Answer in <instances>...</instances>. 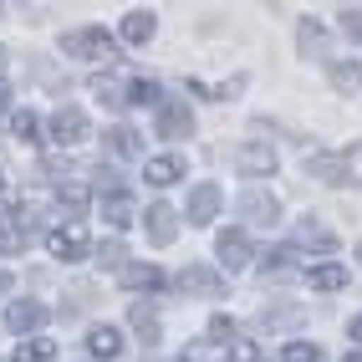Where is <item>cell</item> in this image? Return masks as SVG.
Wrapping results in <instances>:
<instances>
[{
    "label": "cell",
    "mask_w": 362,
    "mask_h": 362,
    "mask_svg": "<svg viewBox=\"0 0 362 362\" xmlns=\"http://www.w3.org/2000/svg\"><path fill=\"white\" fill-rule=\"evenodd\" d=\"M62 52L66 57H82V62H112V36L103 26H77V31H66L62 36Z\"/></svg>",
    "instance_id": "6da1fadb"
},
{
    "label": "cell",
    "mask_w": 362,
    "mask_h": 362,
    "mask_svg": "<svg viewBox=\"0 0 362 362\" xmlns=\"http://www.w3.org/2000/svg\"><path fill=\"white\" fill-rule=\"evenodd\" d=\"M46 245H52L57 260H87V250H92L82 225H62V230H52V235H46Z\"/></svg>",
    "instance_id": "7a4b0ae2"
},
{
    "label": "cell",
    "mask_w": 362,
    "mask_h": 362,
    "mask_svg": "<svg viewBox=\"0 0 362 362\" xmlns=\"http://www.w3.org/2000/svg\"><path fill=\"white\" fill-rule=\"evenodd\" d=\"M214 250H220V265H225V271H245V265H250V235L245 230H225L220 240H214Z\"/></svg>",
    "instance_id": "3957f363"
},
{
    "label": "cell",
    "mask_w": 362,
    "mask_h": 362,
    "mask_svg": "<svg viewBox=\"0 0 362 362\" xmlns=\"http://www.w3.org/2000/svg\"><path fill=\"white\" fill-rule=\"evenodd\" d=\"M306 174L322 184H352V163L342 153H306Z\"/></svg>",
    "instance_id": "277c9868"
},
{
    "label": "cell",
    "mask_w": 362,
    "mask_h": 362,
    "mask_svg": "<svg viewBox=\"0 0 362 362\" xmlns=\"http://www.w3.org/2000/svg\"><path fill=\"white\" fill-rule=\"evenodd\" d=\"M179 291H194V296H225V276L209 271V265H184L179 271Z\"/></svg>",
    "instance_id": "5b68a950"
},
{
    "label": "cell",
    "mask_w": 362,
    "mask_h": 362,
    "mask_svg": "<svg viewBox=\"0 0 362 362\" xmlns=\"http://www.w3.org/2000/svg\"><path fill=\"white\" fill-rule=\"evenodd\" d=\"M46 317H52V311H46L41 301H11L6 327H11V332H21V337H36V332L46 327Z\"/></svg>",
    "instance_id": "8992f818"
},
{
    "label": "cell",
    "mask_w": 362,
    "mask_h": 362,
    "mask_svg": "<svg viewBox=\"0 0 362 362\" xmlns=\"http://www.w3.org/2000/svg\"><path fill=\"white\" fill-rule=\"evenodd\" d=\"M92 128H87V112L82 107H57L52 112V138L57 143H66V148H71V143H82Z\"/></svg>",
    "instance_id": "52a82bcc"
},
{
    "label": "cell",
    "mask_w": 362,
    "mask_h": 362,
    "mask_svg": "<svg viewBox=\"0 0 362 362\" xmlns=\"http://www.w3.org/2000/svg\"><path fill=\"white\" fill-rule=\"evenodd\" d=\"M235 163H240V174H250V179L276 174V148H265V143H240V148H235Z\"/></svg>",
    "instance_id": "ba28073f"
},
{
    "label": "cell",
    "mask_w": 362,
    "mask_h": 362,
    "mask_svg": "<svg viewBox=\"0 0 362 362\" xmlns=\"http://www.w3.org/2000/svg\"><path fill=\"white\" fill-rule=\"evenodd\" d=\"M143 230H148L153 245H168V240L179 235V214L168 204H148V209H143Z\"/></svg>",
    "instance_id": "9c48e42d"
},
{
    "label": "cell",
    "mask_w": 362,
    "mask_h": 362,
    "mask_svg": "<svg viewBox=\"0 0 362 362\" xmlns=\"http://www.w3.org/2000/svg\"><path fill=\"white\" fill-rule=\"evenodd\" d=\"M240 214H245L250 225H265V230H271V225L281 220V204H276V194H260V189H250V194H240Z\"/></svg>",
    "instance_id": "30bf717a"
},
{
    "label": "cell",
    "mask_w": 362,
    "mask_h": 362,
    "mask_svg": "<svg viewBox=\"0 0 362 362\" xmlns=\"http://www.w3.org/2000/svg\"><path fill=\"white\" fill-rule=\"evenodd\" d=\"M194 133V112L184 103H158V138H189Z\"/></svg>",
    "instance_id": "8fae6325"
},
{
    "label": "cell",
    "mask_w": 362,
    "mask_h": 362,
    "mask_svg": "<svg viewBox=\"0 0 362 362\" xmlns=\"http://www.w3.org/2000/svg\"><path fill=\"white\" fill-rule=\"evenodd\" d=\"M220 204H225V199H220V189H214V184H194V189H189V209H184V214H189L194 225H209L214 214H220Z\"/></svg>",
    "instance_id": "7c38bea8"
},
{
    "label": "cell",
    "mask_w": 362,
    "mask_h": 362,
    "mask_svg": "<svg viewBox=\"0 0 362 362\" xmlns=\"http://www.w3.org/2000/svg\"><path fill=\"white\" fill-rule=\"evenodd\" d=\"M301 322H306V306H296V301H271V306L260 311V327L265 332H291Z\"/></svg>",
    "instance_id": "4fadbf2b"
},
{
    "label": "cell",
    "mask_w": 362,
    "mask_h": 362,
    "mask_svg": "<svg viewBox=\"0 0 362 362\" xmlns=\"http://www.w3.org/2000/svg\"><path fill=\"white\" fill-rule=\"evenodd\" d=\"M87 352L103 357V362H112L117 352H123V332H117V327H92L87 332Z\"/></svg>",
    "instance_id": "5bb4252c"
},
{
    "label": "cell",
    "mask_w": 362,
    "mask_h": 362,
    "mask_svg": "<svg viewBox=\"0 0 362 362\" xmlns=\"http://www.w3.org/2000/svg\"><path fill=\"white\" fill-rule=\"evenodd\" d=\"M103 148L117 153V158H138V153H143V138H138L133 128H107V133H103Z\"/></svg>",
    "instance_id": "9a60e30c"
},
{
    "label": "cell",
    "mask_w": 362,
    "mask_h": 362,
    "mask_svg": "<svg viewBox=\"0 0 362 362\" xmlns=\"http://www.w3.org/2000/svg\"><path fill=\"white\" fill-rule=\"evenodd\" d=\"M179 174H184V158H174V153H158V158L143 163V179L148 184H174Z\"/></svg>",
    "instance_id": "2e32d148"
},
{
    "label": "cell",
    "mask_w": 362,
    "mask_h": 362,
    "mask_svg": "<svg viewBox=\"0 0 362 362\" xmlns=\"http://www.w3.org/2000/svg\"><path fill=\"white\" fill-rule=\"evenodd\" d=\"M57 209L66 214L71 225H77V214H87V189H82V184H71V179L57 184Z\"/></svg>",
    "instance_id": "e0dca14e"
},
{
    "label": "cell",
    "mask_w": 362,
    "mask_h": 362,
    "mask_svg": "<svg viewBox=\"0 0 362 362\" xmlns=\"http://www.w3.org/2000/svg\"><path fill=\"white\" fill-rule=\"evenodd\" d=\"M296 240H301V245H311V250H337V235H332L322 220H311V214L296 225Z\"/></svg>",
    "instance_id": "ac0fdd59"
},
{
    "label": "cell",
    "mask_w": 362,
    "mask_h": 362,
    "mask_svg": "<svg viewBox=\"0 0 362 362\" xmlns=\"http://www.w3.org/2000/svg\"><path fill=\"white\" fill-rule=\"evenodd\" d=\"M153 26H158L153 11H128V16H123V41H128V46H143V41L153 36Z\"/></svg>",
    "instance_id": "d6986e66"
},
{
    "label": "cell",
    "mask_w": 362,
    "mask_h": 362,
    "mask_svg": "<svg viewBox=\"0 0 362 362\" xmlns=\"http://www.w3.org/2000/svg\"><path fill=\"white\" fill-rule=\"evenodd\" d=\"M123 286H128V291H158L163 271H158V265H123Z\"/></svg>",
    "instance_id": "ffe728a7"
},
{
    "label": "cell",
    "mask_w": 362,
    "mask_h": 362,
    "mask_svg": "<svg viewBox=\"0 0 362 362\" xmlns=\"http://www.w3.org/2000/svg\"><path fill=\"white\" fill-rule=\"evenodd\" d=\"M306 286H311V291H342V286H347V271H342V265H311V271H306Z\"/></svg>",
    "instance_id": "44dd1931"
},
{
    "label": "cell",
    "mask_w": 362,
    "mask_h": 362,
    "mask_svg": "<svg viewBox=\"0 0 362 362\" xmlns=\"http://www.w3.org/2000/svg\"><path fill=\"white\" fill-rule=\"evenodd\" d=\"M133 214H138V209H133V199H128V194H117V189H112V194L103 199V220H107L112 230H123V225H133Z\"/></svg>",
    "instance_id": "7402d4cb"
},
{
    "label": "cell",
    "mask_w": 362,
    "mask_h": 362,
    "mask_svg": "<svg viewBox=\"0 0 362 362\" xmlns=\"http://www.w3.org/2000/svg\"><path fill=\"white\" fill-rule=\"evenodd\" d=\"M128 322H133V332L143 337V342H158V311H153L148 301H133V311H128Z\"/></svg>",
    "instance_id": "603a6c76"
},
{
    "label": "cell",
    "mask_w": 362,
    "mask_h": 362,
    "mask_svg": "<svg viewBox=\"0 0 362 362\" xmlns=\"http://www.w3.org/2000/svg\"><path fill=\"white\" fill-rule=\"evenodd\" d=\"M327 77H332L337 92H362V66H357V62H332Z\"/></svg>",
    "instance_id": "cb8c5ba5"
},
{
    "label": "cell",
    "mask_w": 362,
    "mask_h": 362,
    "mask_svg": "<svg viewBox=\"0 0 362 362\" xmlns=\"http://www.w3.org/2000/svg\"><path fill=\"white\" fill-rule=\"evenodd\" d=\"M296 41H301L306 57H327V31L317 26V21H301V26H296Z\"/></svg>",
    "instance_id": "d4e9b609"
},
{
    "label": "cell",
    "mask_w": 362,
    "mask_h": 362,
    "mask_svg": "<svg viewBox=\"0 0 362 362\" xmlns=\"http://www.w3.org/2000/svg\"><path fill=\"white\" fill-rule=\"evenodd\" d=\"M52 357H57V342H52V337H31V342L16 347V362H52Z\"/></svg>",
    "instance_id": "484cf974"
},
{
    "label": "cell",
    "mask_w": 362,
    "mask_h": 362,
    "mask_svg": "<svg viewBox=\"0 0 362 362\" xmlns=\"http://www.w3.org/2000/svg\"><path fill=\"white\" fill-rule=\"evenodd\" d=\"M92 92H98V103H103V107H128V92L117 87L112 77H98V82H92Z\"/></svg>",
    "instance_id": "4316f807"
},
{
    "label": "cell",
    "mask_w": 362,
    "mask_h": 362,
    "mask_svg": "<svg viewBox=\"0 0 362 362\" xmlns=\"http://www.w3.org/2000/svg\"><path fill=\"white\" fill-rule=\"evenodd\" d=\"M128 103H138V107H158V82H153V77H138V82L128 87Z\"/></svg>",
    "instance_id": "83f0119b"
},
{
    "label": "cell",
    "mask_w": 362,
    "mask_h": 362,
    "mask_svg": "<svg viewBox=\"0 0 362 362\" xmlns=\"http://www.w3.org/2000/svg\"><path fill=\"white\" fill-rule=\"evenodd\" d=\"M11 133H16L21 143H36V138H41V123H36V112H26V107H21V112L11 117Z\"/></svg>",
    "instance_id": "f1b7e54d"
},
{
    "label": "cell",
    "mask_w": 362,
    "mask_h": 362,
    "mask_svg": "<svg viewBox=\"0 0 362 362\" xmlns=\"http://www.w3.org/2000/svg\"><path fill=\"white\" fill-rule=\"evenodd\" d=\"M225 362H265V357H260V347L250 342V337H235L230 352H225Z\"/></svg>",
    "instance_id": "f546056e"
},
{
    "label": "cell",
    "mask_w": 362,
    "mask_h": 362,
    "mask_svg": "<svg viewBox=\"0 0 362 362\" xmlns=\"http://www.w3.org/2000/svg\"><path fill=\"white\" fill-rule=\"evenodd\" d=\"M281 362H322V347L317 342H291L281 352Z\"/></svg>",
    "instance_id": "4dcf8cb0"
},
{
    "label": "cell",
    "mask_w": 362,
    "mask_h": 362,
    "mask_svg": "<svg viewBox=\"0 0 362 362\" xmlns=\"http://www.w3.org/2000/svg\"><path fill=\"white\" fill-rule=\"evenodd\" d=\"M123 255H128V250H123V240H107V245L98 250V260H103V265H117V271H123Z\"/></svg>",
    "instance_id": "1f68e13d"
},
{
    "label": "cell",
    "mask_w": 362,
    "mask_h": 362,
    "mask_svg": "<svg viewBox=\"0 0 362 362\" xmlns=\"http://www.w3.org/2000/svg\"><path fill=\"white\" fill-rule=\"evenodd\" d=\"M342 36L347 41H362V11H342Z\"/></svg>",
    "instance_id": "d6a6232c"
},
{
    "label": "cell",
    "mask_w": 362,
    "mask_h": 362,
    "mask_svg": "<svg viewBox=\"0 0 362 362\" xmlns=\"http://www.w3.org/2000/svg\"><path fill=\"white\" fill-rule=\"evenodd\" d=\"M230 337H235V322L230 317H214L209 322V342H230Z\"/></svg>",
    "instance_id": "836d02e7"
},
{
    "label": "cell",
    "mask_w": 362,
    "mask_h": 362,
    "mask_svg": "<svg viewBox=\"0 0 362 362\" xmlns=\"http://www.w3.org/2000/svg\"><path fill=\"white\" fill-rule=\"evenodd\" d=\"M347 337H357V342H362V317H352V322H347Z\"/></svg>",
    "instance_id": "e575fe53"
},
{
    "label": "cell",
    "mask_w": 362,
    "mask_h": 362,
    "mask_svg": "<svg viewBox=\"0 0 362 362\" xmlns=\"http://www.w3.org/2000/svg\"><path fill=\"white\" fill-rule=\"evenodd\" d=\"M11 291V271H0V296H6Z\"/></svg>",
    "instance_id": "d590c367"
},
{
    "label": "cell",
    "mask_w": 362,
    "mask_h": 362,
    "mask_svg": "<svg viewBox=\"0 0 362 362\" xmlns=\"http://www.w3.org/2000/svg\"><path fill=\"white\" fill-rule=\"evenodd\" d=\"M6 103H11V87H6V82H0V107H6Z\"/></svg>",
    "instance_id": "8d00e7d4"
},
{
    "label": "cell",
    "mask_w": 362,
    "mask_h": 362,
    "mask_svg": "<svg viewBox=\"0 0 362 362\" xmlns=\"http://www.w3.org/2000/svg\"><path fill=\"white\" fill-rule=\"evenodd\" d=\"M342 362H362V352H347V357H342Z\"/></svg>",
    "instance_id": "74e56055"
},
{
    "label": "cell",
    "mask_w": 362,
    "mask_h": 362,
    "mask_svg": "<svg viewBox=\"0 0 362 362\" xmlns=\"http://www.w3.org/2000/svg\"><path fill=\"white\" fill-rule=\"evenodd\" d=\"M0 240H6V214H0Z\"/></svg>",
    "instance_id": "f35d334b"
},
{
    "label": "cell",
    "mask_w": 362,
    "mask_h": 362,
    "mask_svg": "<svg viewBox=\"0 0 362 362\" xmlns=\"http://www.w3.org/2000/svg\"><path fill=\"white\" fill-rule=\"evenodd\" d=\"M357 260H362V245H357Z\"/></svg>",
    "instance_id": "ab89813d"
},
{
    "label": "cell",
    "mask_w": 362,
    "mask_h": 362,
    "mask_svg": "<svg viewBox=\"0 0 362 362\" xmlns=\"http://www.w3.org/2000/svg\"><path fill=\"white\" fill-rule=\"evenodd\" d=\"M0 66H6V57H0Z\"/></svg>",
    "instance_id": "60d3db41"
},
{
    "label": "cell",
    "mask_w": 362,
    "mask_h": 362,
    "mask_svg": "<svg viewBox=\"0 0 362 362\" xmlns=\"http://www.w3.org/2000/svg\"><path fill=\"white\" fill-rule=\"evenodd\" d=\"M179 362H189V357H179Z\"/></svg>",
    "instance_id": "b9f144b4"
}]
</instances>
